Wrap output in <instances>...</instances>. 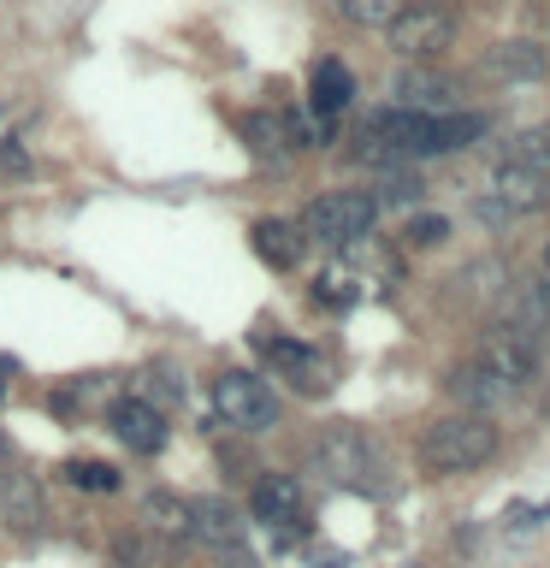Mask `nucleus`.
<instances>
[{
	"mask_svg": "<svg viewBox=\"0 0 550 568\" xmlns=\"http://www.w3.org/2000/svg\"><path fill=\"white\" fill-rule=\"evenodd\" d=\"M497 426L486 415H444L420 433V468L426 474H468L479 462H491Z\"/></svg>",
	"mask_w": 550,
	"mask_h": 568,
	"instance_id": "f257e3e1",
	"label": "nucleus"
},
{
	"mask_svg": "<svg viewBox=\"0 0 550 568\" xmlns=\"http://www.w3.org/2000/svg\"><path fill=\"white\" fill-rule=\"evenodd\" d=\"M550 202V172L527 166V160H503L491 178H486V195H479V220L503 225V220H521V213H539Z\"/></svg>",
	"mask_w": 550,
	"mask_h": 568,
	"instance_id": "f03ea898",
	"label": "nucleus"
},
{
	"mask_svg": "<svg viewBox=\"0 0 550 568\" xmlns=\"http://www.w3.org/2000/svg\"><path fill=\"white\" fill-rule=\"evenodd\" d=\"M385 36H390V53H403V60H438L456 42V12L444 0H408L385 24Z\"/></svg>",
	"mask_w": 550,
	"mask_h": 568,
	"instance_id": "7ed1b4c3",
	"label": "nucleus"
},
{
	"mask_svg": "<svg viewBox=\"0 0 550 568\" xmlns=\"http://www.w3.org/2000/svg\"><path fill=\"white\" fill-rule=\"evenodd\" d=\"M373 220H379V202H373L367 190H332L319 195V202H308V213H302V237L314 243H361Z\"/></svg>",
	"mask_w": 550,
	"mask_h": 568,
	"instance_id": "20e7f679",
	"label": "nucleus"
},
{
	"mask_svg": "<svg viewBox=\"0 0 550 568\" xmlns=\"http://www.w3.org/2000/svg\"><path fill=\"white\" fill-rule=\"evenodd\" d=\"M314 468L326 479H337V486L379 491V456H373V444L361 438V426H326L314 444Z\"/></svg>",
	"mask_w": 550,
	"mask_h": 568,
	"instance_id": "39448f33",
	"label": "nucleus"
},
{
	"mask_svg": "<svg viewBox=\"0 0 550 568\" xmlns=\"http://www.w3.org/2000/svg\"><path fill=\"white\" fill-rule=\"evenodd\" d=\"M213 415L225 426H237V433H266L278 420V397L255 373H220L213 379Z\"/></svg>",
	"mask_w": 550,
	"mask_h": 568,
	"instance_id": "423d86ee",
	"label": "nucleus"
},
{
	"mask_svg": "<svg viewBox=\"0 0 550 568\" xmlns=\"http://www.w3.org/2000/svg\"><path fill=\"white\" fill-rule=\"evenodd\" d=\"M473 362L486 367V373H491V379L503 385V390H521V385L539 379V344H527V337H515V332H497V337H486Z\"/></svg>",
	"mask_w": 550,
	"mask_h": 568,
	"instance_id": "0eeeda50",
	"label": "nucleus"
},
{
	"mask_svg": "<svg viewBox=\"0 0 550 568\" xmlns=\"http://www.w3.org/2000/svg\"><path fill=\"white\" fill-rule=\"evenodd\" d=\"M248 509H255V521L291 532L302 521V486H296L291 474H261L255 491H248Z\"/></svg>",
	"mask_w": 550,
	"mask_h": 568,
	"instance_id": "6e6552de",
	"label": "nucleus"
},
{
	"mask_svg": "<svg viewBox=\"0 0 550 568\" xmlns=\"http://www.w3.org/2000/svg\"><path fill=\"white\" fill-rule=\"evenodd\" d=\"M266 355H273V367H278L291 385L308 390V397H326V390H332V362H326V355H314L308 344H284V337H266Z\"/></svg>",
	"mask_w": 550,
	"mask_h": 568,
	"instance_id": "1a4fd4ad",
	"label": "nucleus"
},
{
	"mask_svg": "<svg viewBox=\"0 0 550 568\" xmlns=\"http://www.w3.org/2000/svg\"><path fill=\"white\" fill-rule=\"evenodd\" d=\"M106 420H113L119 444H131V450H142V456H154L160 444H166V420H160V408L142 403V397H119Z\"/></svg>",
	"mask_w": 550,
	"mask_h": 568,
	"instance_id": "9d476101",
	"label": "nucleus"
},
{
	"mask_svg": "<svg viewBox=\"0 0 550 568\" xmlns=\"http://www.w3.org/2000/svg\"><path fill=\"white\" fill-rule=\"evenodd\" d=\"M308 95H314L319 124H332V119L349 106V95H355L349 65H344V60H314V71H308Z\"/></svg>",
	"mask_w": 550,
	"mask_h": 568,
	"instance_id": "9b49d317",
	"label": "nucleus"
},
{
	"mask_svg": "<svg viewBox=\"0 0 550 568\" xmlns=\"http://www.w3.org/2000/svg\"><path fill=\"white\" fill-rule=\"evenodd\" d=\"M142 527H149L154 539H190V532H195V504H184L177 491H149V504H142Z\"/></svg>",
	"mask_w": 550,
	"mask_h": 568,
	"instance_id": "f8f14e48",
	"label": "nucleus"
},
{
	"mask_svg": "<svg viewBox=\"0 0 550 568\" xmlns=\"http://www.w3.org/2000/svg\"><path fill=\"white\" fill-rule=\"evenodd\" d=\"M486 71L491 78H509V83H539L550 71V53L532 48V42H503V48L486 53Z\"/></svg>",
	"mask_w": 550,
	"mask_h": 568,
	"instance_id": "ddd939ff",
	"label": "nucleus"
},
{
	"mask_svg": "<svg viewBox=\"0 0 550 568\" xmlns=\"http://www.w3.org/2000/svg\"><path fill=\"white\" fill-rule=\"evenodd\" d=\"M243 136L255 142L261 154L308 149V124H302V119H278V113H255V119H243Z\"/></svg>",
	"mask_w": 550,
	"mask_h": 568,
	"instance_id": "4468645a",
	"label": "nucleus"
},
{
	"mask_svg": "<svg viewBox=\"0 0 550 568\" xmlns=\"http://www.w3.org/2000/svg\"><path fill=\"white\" fill-rule=\"evenodd\" d=\"M479 136H486V119L479 113H432L426 119V154H456Z\"/></svg>",
	"mask_w": 550,
	"mask_h": 568,
	"instance_id": "2eb2a0df",
	"label": "nucleus"
},
{
	"mask_svg": "<svg viewBox=\"0 0 550 568\" xmlns=\"http://www.w3.org/2000/svg\"><path fill=\"white\" fill-rule=\"evenodd\" d=\"M450 397L468 408V415H486L491 403H503V397H509V390L497 385L479 362H468V367H456V373H450Z\"/></svg>",
	"mask_w": 550,
	"mask_h": 568,
	"instance_id": "dca6fc26",
	"label": "nucleus"
},
{
	"mask_svg": "<svg viewBox=\"0 0 550 568\" xmlns=\"http://www.w3.org/2000/svg\"><path fill=\"white\" fill-rule=\"evenodd\" d=\"M515 337H527V344H539V337H550V278L527 284L521 296H515V320H509Z\"/></svg>",
	"mask_w": 550,
	"mask_h": 568,
	"instance_id": "f3484780",
	"label": "nucleus"
},
{
	"mask_svg": "<svg viewBox=\"0 0 550 568\" xmlns=\"http://www.w3.org/2000/svg\"><path fill=\"white\" fill-rule=\"evenodd\" d=\"M255 248H261L266 266H296L302 237H296V225H284V220H261L255 225Z\"/></svg>",
	"mask_w": 550,
	"mask_h": 568,
	"instance_id": "a211bd4d",
	"label": "nucleus"
},
{
	"mask_svg": "<svg viewBox=\"0 0 550 568\" xmlns=\"http://www.w3.org/2000/svg\"><path fill=\"white\" fill-rule=\"evenodd\" d=\"M0 509H7V521H18V527H35V486L24 474H12V479H0Z\"/></svg>",
	"mask_w": 550,
	"mask_h": 568,
	"instance_id": "6ab92c4d",
	"label": "nucleus"
},
{
	"mask_svg": "<svg viewBox=\"0 0 550 568\" xmlns=\"http://www.w3.org/2000/svg\"><path fill=\"white\" fill-rule=\"evenodd\" d=\"M195 532H202V539H213V545L225 550V557L237 550V521H231V509H225V504H213V497H207L202 509H195Z\"/></svg>",
	"mask_w": 550,
	"mask_h": 568,
	"instance_id": "aec40b11",
	"label": "nucleus"
},
{
	"mask_svg": "<svg viewBox=\"0 0 550 568\" xmlns=\"http://www.w3.org/2000/svg\"><path fill=\"white\" fill-rule=\"evenodd\" d=\"M403 7H408V0H344V18H349V24H367V30H385Z\"/></svg>",
	"mask_w": 550,
	"mask_h": 568,
	"instance_id": "412c9836",
	"label": "nucleus"
},
{
	"mask_svg": "<svg viewBox=\"0 0 550 568\" xmlns=\"http://www.w3.org/2000/svg\"><path fill=\"white\" fill-rule=\"evenodd\" d=\"M65 479L78 491H119V468H106V462H65Z\"/></svg>",
	"mask_w": 550,
	"mask_h": 568,
	"instance_id": "4be33fe9",
	"label": "nucleus"
},
{
	"mask_svg": "<svg viewBox=\"0 0 550 568\" xmlns=\"http://www.w3.org/2000/svg\"><path fill=\"white\" fill-rule=\"evenodd\" d=\"M403 95H408V101H420V113H426V101L456 95V83H450V78H432V71H408V78H403Z\"/></svg>",
	"mask_w": 550,
	"mask_h": 568,
	"instance_id": "5701e85b",
	"label": "nucleus"
},
{
	"mask_svg": "<svg viewBox=\"0 0 550 568\" xmlns=\"http://www.w3.org/2000/svg\"><path fill=\"white\" fill-rule=\"evenodd\" d=\"M509 160H527V166L550 172V124H532V131H521V142H515Z\"/></svg>",
	"mask_w": 550,
	"mask_h": 568,
	"instance_id": "b1692460",
	"label": "nucleus"
},
{
	"mask_svg": "<svg viewBox=\"0 0 550 568\" xmlns=\"http://www.w3.org/2000/svg\"><path fill=\"white\" fill-rule=\"evenodd\" d=\"M403 237L415 243V248H432V243H444V237H450V220H444V213H415Z\"/></svg>",
	"mask_w": 550,
	"mask_h": 568,
	"instance_id": "393cba45",
	"label": "nucleus"
},
{
	"mask_svg": "<svg viewBox=\"0 0 550 568\" xmlns=\"http://www.w3.org/2000/svg\"><path fill=\"white\" fill-rule=\"evenodd\" d=\"M420 178L415 172H385V195H373V202H420Z\"/></svg>",
	"mask_w": 550,
	"mask_h": 568,
	"instance_id": "a878e982",
	"label": "nucleus"
},
{
	"mask_svg": "<svg viewBox=\"0 0 550 568\" xmlns=\"http://www.w3.org/2000/svg\"><path fill=\"white\" fill-rule=\"evenodd\" d=\"M349 296H355V278L326 266V273H319V302H349Z\"/></svg>",
	"mask_w": 550,
	"mask_h": 568,
	"instance_id": "bb28decb",
	"label": "nucleus"
},
{
	"mask_svg": "<svg viewBox=\"0 0 550 568\" xmlns=\"http://www.w3.org/2000/svg\"><path fill=\"white\" fill-rule=\"evenodd\" d=\"M0 166H7V172H24L30 160H24V149H18V142H7V149H0Z\"/></svg>",
	"mask_w": 550,
	"mask_h": 568,
	"instance_id": "cd10ccee",
	"label": "nucleus"
},
{
	"mask_svg": "<svg viewBox=\"0 0 550 568\" xmlns=\"http://www.w3.org/2000/svg\"><path fill=\"white\" fill-rule=\"evenodd\" d=\"M7 379H12V367H7V362H0V397H7Z\"/></svg>",
	"mask_w": 550,
	"mask_h": 568,
	"instance_id": "c85d7f7f",
	"label": "nucleus"
},
{
	"mask_svg": "<svg viewBox=\"0 0 550 568\" xmlns=\"http://www.w3.org/2000/svg\"><path fill=\"white\" fill-rule=\"evenodd\" d=\"M544 278H550V243H544Z\"/></svg>",
	"mask_w": 550,
	"mask_h": 568,
	"instance_id": "c756f323",
	"label": "nucleus"
},
{
	"mask_svg": "<svg viewBox=\"0 0 550 568\" xmlns=\"http://www.w3.org/2000/svg\"><path fill=\"white\" fill-rule=\"evenodd\" d=\"M0 456H7V438H0Z\"/></svg>",
	"mask_w": 550,
	"mask_h": 568,
	"instance_id": "7c9ffc66",
	"label": "nucleus"
},
{
	"mask_svg": "<svg viewBox=\"0 0 550 568\" xmlns=\"http://www.w3.org/2000/svg\"><path fill=\"white\" fill-rule=\"evenodd\" d=\"M0 124H7V106H0Z\"/></svg>",
	"mask_w": 550,
	"mask_h": 568,
	"instance_id": "2f4dec72",
	"label": "nucleus"
}]
</instances>
